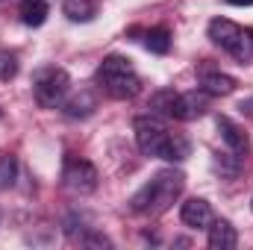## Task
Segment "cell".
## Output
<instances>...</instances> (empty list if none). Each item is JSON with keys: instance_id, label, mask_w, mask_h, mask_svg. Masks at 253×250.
Listing matches in <instances>:
<instances>
[{"instance_id": "cell-21", "label": "cell", "mask_w": 253, "mask_h": 250, "mask_svg": "<svg viewBox=\"0 0 253 250\" xmlns=\"http://www.w3.org/2000/svg\"><path fill=\"white\" fill-rule=\"evenodd\" d=\"M80 245H88V248H109L112 242L106 239V236H100V233H94V230H88L85 236H83V242Z\"/></svg>"}, {"instance_id": "cell-22", "label": "cell", "mask_w": 253, "mask_h": 250, "mask_svg": "<svg viewBox=\"0 0 253 250\" xmlns=\"http://www.w3.org/2000/svg\"><path fill=\"white\" fill-rule=\"evenodd\" d=\"M224 3H230V6H253V0H224Z\"/></svg>"}, {"instance_id": "cell-15", "label": "cell", "mask_w": 253, "mask_h": 250, "mask_svg": "<svg viewBox=\"0 0 253 250\" xmlns=\"http://www.w3.org/2000/svg\"><path fill=\"white\" fill-rule=\"evenodd\" d=\"M174 106H177V91L174 88H159L153 97H150V112L159 115V118H174Z\"/></svg>"}, {"instance_id": "cell-14", "label": "cell", "mask_w": 253, "mask_h": 250, "mask_svg": "<svg viewBox=\"0 0 253 250\" xmlns=\"http://www.w3.org/2000/svg\"><path fill=\"white\" fill-rule=\"evenodd\" d=\"M94 109H97V97L88 88L80 91V94H74L71 100H65V115L68 118H88Z\"/></svg>"}, {"instance_id": "cell-12", "label": "cell", "mask_w": 253, "mask_h": 250, "mask_svg": "<svg viewBox=\"0 0 253 250\" xmlns=\"http://www.w3.org/2000/svg\"><path fill=\"white\" fill-rule=\"evenodd\" d=\"M47 12H50L47 0H21L18 3V15L27 27H42L47 21Z\"/></svg>"}, {"instance_id": "cell-8", "label": "cell", "mask_w": 253, "mask_h": 250, "mask_svg": "<svg viewBox=\"0 0 253 250\" xmlns=\"http://www.w3.org/2000/svg\"><path fill=\"white\" fill-rule=\"evenodd\" d=\"M209 109V94L200 88L194 91H186V94H177V106H174V118L177 121H194L200 118L203 112Z\"/></svg>"}, {"instance_id": "cell-3", "label": "cell", "mask_w": 253, "mask_h": 250, "mask_svg": "<svg viewBox=\"0 0 253 250\" xmlns=\"http://www.w3.org/2000/svg\"><path fill=\"white\" fill-rule=\"evenodd\" d=\"M94 80H97V85H100L109 97H115V100H129V97H135V94L141 91V80H138L132 62H129L126 56H118V53H112V56H106V59L100 62Z\"/></svg>"}, {"instance_id": "cell-13", "label": "cell", "mask_w": 253, "mask_h": 250, "mask_svg": "<svg viewBox=\"0 0 253 250\" xmlns=\"http://www.w3.org/2000/svg\"><path fill=\"white\" fill-rule=\"evenodd\" d=\"M200 88L206 94H233L236 91V80L230 74H221V71H206L203 80H200Z\"/></svg>"}, {"instance_id": "cell-6", "label": "cell", "mask_w": 253, "mask_h": 250, "mask_svg": "<svg viewBox=\"0 0 253 250\" xmlns=\"http://www.w3.org/2000/svg\"><path fill=\"white\" fill-rule=\"evenodd\" d=\"M62 180L74 194H91L97 188V168L85 159H68Z\"/></svg>"}, {"instance_id": "cell-2", "label": "cell", "mask_w": 253, "mask_h": 250, "mask_svg": "<svg viewBox=\"0 0 253 250\" xmlns=\"http://www.w3.org/2000/svg\"><path fill=\"white\" fill-rule=\"evenodd\" d=\"M135 144L144 156H156V159H165V162H180L189 150V144L183 138H177L174 132H168L165 121L159 115H138L135 118Z\"/></svg>"}, {"instance_id": "cell-20", "label": "cell", "mask_w": 253, "mask_h": 250, "mask_svg": "<svg viewBox=\"0 0 253 250\" xmlns=\"http://www.w3.org/2000/svg\"><path fill=\"white\" fill-rule=\"evenodd\" d=\"M215 165L221 168V174H227V177H236V174H239V165H242V159H239L236 153H230V150H227L224 156L218 153V159H215Z\"/></svg>"}, {"instance_id": "cell-7", "label": "cell", "mask_w": 253, "mask_h": 250, "mask_svg": "<svg viewBox=\"0 0 253 250\" xmlns=\"http://www.w3.org/2000/svg\"><path fill=\"white\" fill-rule=\"evenodd\" d=\"M215 124H218V132H221V138H224V144H227L230 153H236L239 159L248 156V150H251V138H248V132H245L242 126L236 124L233 118H227V115H218Z\"/></svg>"}, {"instance_id": "cell-10", "label": "cell", "mask_w": 253, "mask_h": 250, "mask_svg": "<svg viewBox=\"0 0 253 250\" xmlns=\"http://www.w3.org/2000/svg\"><path fill=\"white\" fill-rule=\"evenodd\" d=\"M206 242H209V248L212 250H233L239 245V233H236V227L230 224V221H224V218H212V224L206 227Z\"/></svg>"}, {"instance_id": "cell-18", "label": "cell", "mask_w": 253, "mask_h": 250, "mask_svg": "<svg viewBox=\"0 0 253 250\" xmlns=\"http://www.w3.org/2000/svg\"><path fill=\"white\" fill-rule=\"evenodd\" d=\"M88 230H91V227L85 224L83 215H68V218H65V236H68L71 242H83V236H85Z\"/></svg>"}, {"instance_id": "cell-24", "label": "cell", "mask_w": 253, "mask_h": 250, "mask_svg": "<svg viewBox=\"0 0 253 250\" xmlns=\"http://www.w3.org/2000/svg\"><path fill=\"white\" fill-rule=\"evenodd\" d=\"M251 206H253V200H251Z\"/></svg>"}, {"instance_id": "cell-19", "label": "cell", "mask_w": 253, "mask_h": 250, "mask_svg": "<svg viewBox=\"0 0 253 250\" xmlns=\"http://www.w3.org/2000/svg\"><path fill=\"white\" fill-rule=\"evenodd\" d=\"M18 77V59L9 50H0V83H9Z\"/></svg>"}, {"instance_id": "cell-16", "label": "cell", "mask_w": 253, "mask_h": 250, "mask_svg": "<svg viewBox=\"0 0 253 250\" xmlns=\"http://www.w3.org/2000/svg\"><path fill=\"white\" fill-rule=\"evenodd\" d=\"M144 47H147L150 53H168V50H171V36H168V30H165V27L150 30V33L144 36Z\"/></svg>"}, {"instance_id": "cell-1", "label": "cell", "mask_w": 253, "mask_h": 250, "mask_svg": "<svg viewBox=\"0 0 253 250\" xmlns=\"http://www.w3.org/2000/svg\"><path fill=\"white\" fill-rule=\"evenodd\" d=\"M183 188H186V174L183 171L162 168L129 197V209L138 212V215H162L183 194Z\"/></svg>"}, {"instance_id": "cell-4", "label": "cell", "mask_w": 253, "mask_h": 250, "mask_svg": "<svg viewBox=\"0 0 253 250\" xmlns=\"http://www.w3.org/2000/svg\"><path fill=\"white\" fill-rule=\"evenodd\" d=\"M209 39L221 50H227L230 56H236L242 65L253 59V33H245L239 24H233L227 18H215L209 24Z\"/></svg>"}, {"instance_id": "cell-11", "label": "cell", "mask_w": 253, "mask_h": 250, "mask_svg": "<svg viewBox=\"0 0 253 250\" xmlns=\"http://www.w3.org/2000/svg\"><path fill=\"white\" fill-rule=\"evenodd\" d=\"M62 12L68 15V21H74V24H88V21L97 18L100 3L97 0H65Z\"/></svg>"}, {"instance_id": "cell-9", "label": "cell", "mask_w": 253, "mask_h": 250, "mask_svg": "<svg viewBox=\"0 0 253 250\" xmlns=\"http://www.w3.org/2000/svg\"><path fill=\"white\" fill-rule=\"evenodd\" d=\"M180 218H183V224H186L189 230H206V227L212 224V206H209L203 197H191V200L183 203Z\"/></svg>"}, {"instance_id": "cell-5", "label": "cell", "mask_w": 253, "mask_h": 250, "mask_svg": "<svg viewBox=\"0 0 253 250\" xmlns=\"http://www.w3.org/2000/svg\"><path fill=\"white\" fill-rule=\"evenodd\" d=\"M68 91H71V77H68L65 68H56V65L42 68L36 74V80H33V94H36V100H39L42 109L62 106L65 100H68Z\"/></svg>"}, {"instance_id": "cell-23", "label": "cell", "mask_w": 253, "mask_h": 250, "mask_svg": "<svg viewBox=\"0 0 253 250\" xmlns=\"http://www.w3.org/2000/svg\"><path fill=\"white\" fill-rule=\"evenodd\" d=\"M242 112H248V115H253V100H248V103H242Z\"/></svg>"}, {"instance_id": "cell-17", "label": "cell", "mask_w": 253, "mask_h": 250, "mask_svg": "<svg viewBox=\"0 0 253 250\" xmlns=\"http://www.w3.org/2000/svg\"><path fill=\"white\" fill-rule=\"evenodd\" d=\"M18 180V159L15 156H0V191L12 188Z\"/></svg>"}]
</instances>
